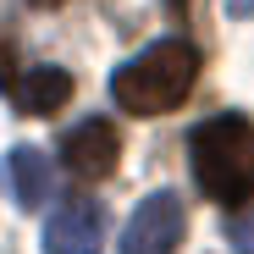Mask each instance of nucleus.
Wrapping results in <instances>:
<instances>
[{"instance_id": "9d476101", "label": "nucleus", "mask_w": 254, "mask_h": 254, "mask_svg": "<svg viewBox=\"0 0 254 254\" xmlns=\"http://www.w3.org/2000/svg\"><path fill=\"white\" fill-rule=\"evenodd\" d=\"M227 11L232 17H254V0H227Z\"/></svg>"}, {"instance_id": "7ed1b4c3", "label": "nucleus", "mask_w": 254, "mask_h": 254, "mask_svg": "<svg viewBox=\"0 0 254 254\" xmlns=\"http://www.w3.org/2000/svg\"><path fill=\"white\" fill-rule=\"evenodd\" d=\"M183 199L177 193H149L133 216H127V227H122V254H177V243H183Z\"/></svg>"}, {"instance_id": "1a4fd4ad", "label": "nucleus", "mask_w": 254, "mask_h": 254, "mask_svg": "<svg viewBox=\"0 0 254 254\" xmlns=\"http://www.w3.org/2000/svg\"><path fill=\"white\" fill-rule=\"evenodd\" d=\"M0 83H17V50H11V33H0Z\"/></svg>"}, {"instance_id": "0eeeda50", "label": "nucleus", "mask_w": 254, "mask_h": 254, "mask_svg": "<svg viewBox=\"0 0 254 254\" xmlns=\"http://www.w3.org/2000/svg\"><path fill=\"white\" fill-rule=\"evenodd\" d=\"M11 100H17V111H28V116H56V111L72 100V72H61V66H33V72H22V77L11 83Z\"/></svg>"}, {"instance_id": "9b49d317", "label": "nucleus", "mask_w": 254, "mask_h": 254, "mask_svg": "<svg viewBox=\"0 0 254 254\" xmlns=\"http://www.w3.org/2000/svg\"><path fill=\"white\" fill-rule=\"evenodd\" d=\"M33 6H61V0H33Z\"/></svg>"}, {"instance_id": "423d86ee", "label": "nucleus", "mask_w": 254, "mask_h": 254, "mask_svg": "<svg viewBox=\"0 0 254 254\" xmlns=\"http://www.w3.org/2000/svg\"><path fill=\"white\" fill-rule=\"evenodd\" d=\"M0 177L11 183V199L22 204V210H39L50 199V160H45V149H33V144H22V149H11L6 155V166H0Z\"/></svg>"}, {"instance_id": "f03ea898", "label": "nucleus", "mask_w": 254, "mask_h": 254, "mask_svg": "<svg viewBox=\"0 0 254 254\" xmlns=\"http://www.w3.org/2000/svg\"><path fill=\"white\" fill-rule=\"evenodd\" d=\"M193 183L216 204H243L254 193V127L243 116H210L188 138Z\"/></svg>"}, {"instance_id": "20e7f679", "label": "nucleus", "mask_w": 254, "mask_h": 254, "mask_svg": "<svg viewBox=\"0 0 254 254\" xmlns=\"http://www.w3.org/2000/svg\"><path fill=\"white\" fill-rule=\"evenodd\" d=\"M116 155H122V138H116V127L100 122V116L77 122L72 133L61 138V160H66V172H72V177H89V183H100V177L116 172Z\"/></svg>"}, {"instance_id": "39448f33", "label": "nucleus", "mask_w": 254, "mask_h": 254, "mask_svg": "<svg viewBox=\"0 0 254 254\" xmlns=\"http://www.w3.org/2000/svg\"><path fill=\"white\" fill-rule=\"evenodd\" d=\"M100 243H105V216L89 199L61 204L45 221V254H100Z\"/></svg>"}, {"instance_id": "f257e3e1", "label": "nucleus", "mask_w": 254, "mask_h": 254, "mask_svg": "<svg viewBox=\"0 0 254 254\" xmlns=\"http://www.w3.org/2000/svg\"><path fill=\"white\" fill-rule=\"evenodd\" d=\"M193 77H199V50L188 39H160V45H149L144 56L111 72V94L127 116H160L188 100Z\"/></svg>"}, {"instance_id": "6e6552de", "label": "nucleus", "mask_w": 254, "mask_h": 254, "mask_svg": "<svg viewBox=\"0 0 254 254\" xmlns=\"http://www.w3.org/2000/svg\"><path fill=\"white\" fill-rule=\"evenodd\" d=\"M227 243H232L238 254H254V204H243L238 216L227 221Z\"/></svg>"}]
</instances>
